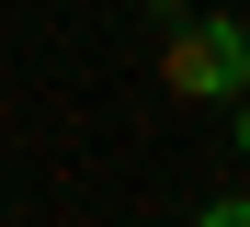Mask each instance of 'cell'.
I'll return each mask as SVG.
<instances>
[{
	"label": "cell",
	"instance_id": "6da1fadb",
	"mask_svg": "<svg viewBox=\"0 0 250 227\" xmlns=\"http://www.w3.org/2000/svg\"><path fill=\"white\" fill-rule=\"evenodd\" d=\"M159 34H171V45H159L171 103H239V91H250V23L239 12H182Z\"/></svg>",
	"mask_w": 250,
	"mask_h": 227
},
{
	"label": "cell",
	"instance_id": "7a4b0ae2",
	"mask_svg": "<svg viewBox=\"0 0 250 227\" xmlns=\"http://www.w3.org/2000/svg\"><path fill=\"white\" fill-rule=\"evenodd\" d=\"M205 227H250V193H216V205H205Z\"/></svg>",
	"mask_w": 250,
	"mask_h": 227
},
{
	"label": "cell",
	"instance_id": "3957f363",
	"mask_svg": "<svg viewBox=\"0 0 250 227\" xmlns=\"http://www.w3.org/2000/svg\"><path fill=\"white\" fill-rule=\"evenodd\" d=\"M182 12H193V0H148V23H182Z\"/></svg>",
	"mask_w": 250,
	"mask_h": 227
},
{
	"label": "cell",
	"instance_id": "277c9868",
	"mask_svg": "<svg viewBox=\"0 0 250 227\" xmlns=\"http://www.w3.org/2000/svg\"><path fill=\"white\" fill-rule=\"evenodd\" d=\"M239 159H250V91H239Z\"/></svg>",
	"mask_w": 250,
	"mask_h": 227
}]
</instances>
